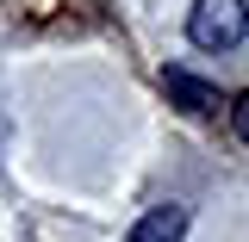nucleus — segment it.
<instances>
[{
	"mask_svg": "<svg viewBox=\"0 0 249 242\" xmlns=\"http://www.w3.org/2000/svg\"><path fill=\"white\" fill-rule=\"evenodd\" d=\"M187 236V205H156L131 224V242H181Z\"/></svg>",
	"mask_w": 249,
	"mask_h": 242,
	"instance_id": "nucleus-3",
	"label": "nucleus"
},
{
	"mask_svg": "<svg viewBox=\"0 0 249 242\" xmlns=\"http://www.w3.org/2000/svg\"><path fill=\"white\" fill-rule=\"evenodd\" d=\"M231 124H237V137L249 143V93H237V106H231Z\"/></svg>",
	"mask_w": 249,
	"mask_h": 242,
	"instance_id": "nucleus-4",
	"label": "nucleus"
},
{
	"mask_svg": "<svg viewBox=\"0 0 249 242\" xmlns=\"http://www.w3.org/2000/svg\"><path fill=\"white\" fill-rule=\"evenodd\" d=\"M187 37H193V50H237L249 37V6L243 0H199L187 13Z\"/></svg>",
	"mask_w": 249,
	"mask_h": 242,
	"instance_id": "nucleus-1",
	"label": "nucleus"
},
{
	"mask_svg": "<svg viewBox=\"0 0 249 242\" xmlns=\"http://www.w3.org/2000/svg\"><path fill=\"white\" fill-rule=\"evenodd\" d=\"M162 87H168V99H181V112H193V118L218 112V87H212V81H199V75H187V68H168Z\"/></svg>",
	"mask_w": 249,
	"mask_h": 242,
	"instance_id": "nucleus-2",
	"label": "nucleus"
}]
</instances>
